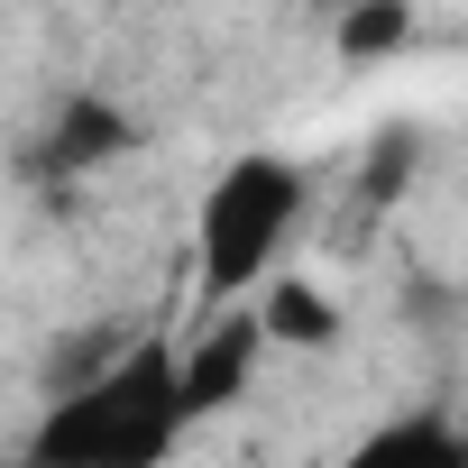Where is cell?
<instances>
[{"instance_id":"6da1fadb","label":"cell","mask_w":468,"mask_h":468,"mask_svg":"<svg viewBox=\"0 0 468 468\" xmlns=\"http://www.w3.org/2000/svg\"><path fill=\"white\" fill-rule=\"evenodd\" d=\"M184 386H175V340H120L92 377L47 395V422L28 431V459L56 468H156L184 441Z\"/></svg>"},{"instance_id":"7a4b0ae2","label":"cell","mask_w":468,"mask_h":468,"mask_svg":"<svg viewBox=\"0 0 468 468\" xmlns=\"http://www.w3.org/2000/svg\"><path fill=\"white\" fill-rule=\"evenodd\" d=\"M303 220V165L276 156V147H249L229 156L202 193V220H193V267H202V294L211 303H239L276 276V249L294 239Z\"/></svg>"},{"instance_id":"3957f363","label":"cell","mask_w":468,"mask_h":468,"mask_svg":"<svg viewBox=\"0 0 468 468\" xmlns=\"http://www.w3.org/2000/svg\"><path fill=\"white\" fill-rule=\"evenodd\" d=\"M258 358H267V322H258L249 303H211V322H202V331L175 349V386H184V413H193V422L229 413V404L249 395Z\"/></svg>"},{"instance_id":"277c9868","label":"cell","mask_w":468,"mask_h":468,"mask_svg":"<svg viewBox=\"0 0 468 468\" xmlns=\"http://www.w3.org/2000/svg\"><path fill=\"white\" fill-rule=\"evenodd\" d=\"M129 147H138V120L120 101H101V92H74V101H56V120H47L28 165H37V184H83V175L120 165Z\"/></svg>"},{"instance_id":"5b68a950","label":"cell","mask_w":468,"mask_h":468,"mask_svg":"<svg viewBox=\"0 0 468 468\" xmlns=\"http://www.w3.org/2000/svg\"><path fill=\"white\" fill-rule=\"evenodd\" d=\"M258 322H267V349H331V340H340L331 294L303 285V276H267V285H258Z\"/></svg>"},{"instance_id":"8992f818","label":"cell","mask_w":468,"mask_h":468,"mask_svg":"<svg viewBox=\"0 0 468 468\" xmlns=\"http://www.w3.org/2000/svg\"><path fill=\"white\" fill-rule=\"evenodd\" d=\"M340 65H386L395 47H404V28H413V10H404V0H340Z\"/></svg>"},{"instance_id":"52a82bcc","label":"cell","mask_w":468,"mask_h":468,"mask_svg":"<svg viewBox=\"0 0 468 468\" xmlns=\"http://www.w3.org/2000/svg\"><path fill=\"white\" fill-rule=\"evenodd\" d=\"M358 459H367V468H377V459H422V468H459V422H441V413L386 422V431H367V441H358Z\"/></svg>"},{"instance_id":"ba28073f","label":"cell","mask_w":468,"mask_h":468,"mask_svg":"<svg viewBox=\"0 0 468 468\" xmlns=\"http://www.w3.org/2000/svg\"><path fill=\"white\" fill-rule=\"evenodd\" d=\"M413 165H422V129H386V138L367 147V211H386V202L413 184Z\"/></svg>"},{"instance_id":"9c48e42d","label":"cell","mask_w":468,"mask_h":468,"mask_svg":"<svg viewBox=\"0 0 468 468\" xmlns=\"http://www.w3.org/2000/svg\"><path fill=\"white\" fill-rule=\"evenodd\" d=\"M459 468H468V422H459Z\"/></svg>"},{"instance_id":"30bf717a","label":"cell","mask_w":468,"mask_h":468,"mask_svg":"<svg viewBox=\"0 0 468 468\" xmlns=\"http://www.w3.org/2000/svg\"><path fill=\"white\" fill-rule=\"evenodd\" d=\"M322 10H340V0H322Z\"/></svg>"}]
</instances>
